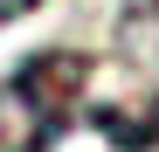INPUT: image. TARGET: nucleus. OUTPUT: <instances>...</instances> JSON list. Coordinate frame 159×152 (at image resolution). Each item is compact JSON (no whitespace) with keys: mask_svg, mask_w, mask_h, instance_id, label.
<instances>
[{"mask_svg":"<svg viewBox=\"0 0 159 152\" xmlns=\"http://www.w3.org/2000/svg\"><path fill=\"white\" fill-rule=\"evenodd\" d=\"M90 90L83 48H35L0 76V152H56Z\"/></svg>","mask_w":159,"mask_h":152,"instance_id":"1","label":"nucleus"}]
</instances>
